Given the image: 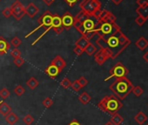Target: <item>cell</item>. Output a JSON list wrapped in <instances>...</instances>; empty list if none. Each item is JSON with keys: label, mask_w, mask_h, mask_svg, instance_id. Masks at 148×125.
<instances>
[{"label": "cell", "mask_w": 148, "mask_h": 125, "mask_svg": "<svg viewBox=\"0 0 148 125\" xmlns=\"http://www.w3.org/2000/svg\"><path fill=\"white\" fill-rule=\"evenodd\" d=\"M96 43L100 49L107 50L112 55V59H115L131 44V40L120 30L107 39H103L99 37L96 39Z\"/></svg>", "instance_id": "6da1fadb"}, {"label": "cell", "mask_w": 148, "mask_h": 125, "mask_svg": "<svg viewBox=\"0 0 148 125\" xmlns=\"http://www.w3.org/2000/svg\"><path fill=\"white\" fill-rule=\"evenodd\" d=\"M132 89L133 84L127 77L116 79L110 85V90L119 100L125 99L126 96L132 91Z\"/></svg>", "instance_id": "7a4b0ae2"}, {"label": "cell", "mask_w": 148, "mask_h": 125, "mask_svg": "<svg viewBox=\"0 0 148 125\" xmlns=\"http://www.w3.org/2000/svg\"><path fill=\"white\" fill-rule=\"evenodd\" d=\"M97 106L102 111L112 115L113 114L118 113V111L123 107V103L114 94H112L104 96L98 103Z\"/></svg>", "instance_id": "3957f363"}, {"label": "cell", "mask_w": 148, "mask_h": 125, "mask_svg": "<svg viewBox=\"0 0 148 125\" xmlns=\"http://www.w3.org/2000/svg\"><path fill=\"white\" fill-rule=\"evenodd\" d=\"M101 6L99 0H82L79 4V7L84 13L97 20H99L101 15Z\"/></svg>", "instance_id": "277c9868"}, {"label": "cell", "mask_w": 148, "mask_h": 125, "mask_svg": "<svg viewBox=\"0 0 148 125\" xmlns=\"http://www.w3.org/2000/svg\"><path fill=\"white\" fill-rule=\"evenodd\" d=\"M120 31V27L116 23H105L99 20L97 21L96 27L94 29V33L103 39H107L109 37Z\"/></svg>", "instance_id": "5b68a950"}, {"label": "cell", "mask_w": 148, "mask_h": 125, "mask_svg": "<svg viewBox=\"0 0 148 125\" xmlns=\"http://www.w3.org/2000/svg\"><path fill=\"white\" fill-rule=\"evenodd\" d=\"M52 18H53V14H51V12H50V11H45L39 18H38V26L37 27V28H35L34 30H32L31 32H29L26 36H25V37L27 38L29 36H31V35H32L34 32H36L37 31H38L39 29H41L42 27L43 28H46V29H48L50 26H51V23H52ZM45 29V30H46Z\"/></svg>", "instance_id": "8992f818"}, {"label": "cell", "mask_w": 148, "mask_h": 125, "mask_svg": "<svg viewBox=\"0 0 148 125\" xmlns=\"http://www.w3.org/2000/svg\"><path fill=\"white\" fill-rule=\"evenodd\" d=\"M128 73H129V71L127 70V68L122 64L121 62H119L111 69L110 76L108 77H106L105 79V81H108L109 79H111L112 77H114L116 79L124 78V77H126Z\"/></svg>", "instance_id": "52a82bcc"}, {"label": "cell", "mask_w": 148, "mask_h": 125, "mask_svg": "<svg viewBox=\"0 0 148 125\" xmlns=\"http://www.w3.org/2000/svg\"><path fill=\"white\" fill-rule=\"evenodd\" d=\"M10 8L12 10V16L14 17V18L16 20L19 21L25 17V8L24 7V5L18 1V0H16V1L12 5V6Z\"/></svg>", "instance_id": "ba28073f"}, {"label": "cell", "mask_w": 148, "mask_h": 125, "mask_svg": "<svg viewBox=\"0 0 148 125\" xmlns=\"http://www.w3.org/2000/svg\"><path fill=\"white\" fill-rule=\"evenodd\" d=\"M109 58H112V55L107 50L99 49L94 54V60L99 65H103L106 61Z\"/></svg>", "instance_id": "9c48e42d"}, {"label": "cell", "mask_w": 148, "mask_h": 125, "mask_svg": "<svg viewBox=\"0 0 148 125\" xmlns=\"http://www.w3.org/2000/svg\"><path fill=\"white\" fill-rule=\"evenodd\" d=\"M62 25V22H61V18H60V16L59 15H58V14H54L53 15V18H52V23H51V26L48 28V29H46L33 43H32V45H34V44H36L47 32H49L50 31V30H51V29H53V28H56V27H58V26H61Z\"/></svg>", "instance_id": "30bf717a"}, {"label": "cell", "mask_w": 148, "mask_h": 125, "mask_svg": "<svg viewBox=\"0 0 148 125\" xmlns=\"http://www.w3.org/2000/svg\"><path fill=\"white\" fill-rule=\"evenodd\" d=\"M61 22H62V26L64 27V30H69L73 25L74 18H73V16L69 12H66L62 16Z\"/></svg>", "instance_id": "8fae6325"}, {"label": "cell", "mask_w": 148, "mask_h": 125, "mask_svg": "<svg viewBox=\"0 0 148 125\" xmlns=\"http://www.w3.org/2000/svg\"><path fill=\"white\" fill-rule=\"evenodd\" d=\"M99 21L105 22V23H116V17L109 11L107 10H102L101 15L99 18Z\"/></svg>", "instance_id": "7c38bea8"}, {"label": "cell", "mask_w": 148, "mask_h": 125, "mask_svg": "<svg viewBox=\"0 0 148 125\" xmlns=\"http://www.w3.org/2000/svg\"><path fill=\"white\" fill-rule=\"evenodd\" d=\"M51 65L56 66V67L59 70V71L61 72V71L66 67V61H65L61 56L58 55V56H56L51 60Z\"/></svg>", "instance_id": "4fadbf2b"}, {"label": "cell", "mask_w": 148, "mask_h": 125, "mask_svg": "<svg viewBox=\"0 0 148 125\" xmlns=\"http://www.w3.org/2000/svg\"><path fill=\"white\" fill-rule=\"evenodd\" d=\"M25 15H27L30 18H33L39 12V8L32 2L29 3V5L25 7Z\"/></svg>", "instance_id": "5bb4252c"}, {"label": "cell", "mask_w": 148, "mask_h": 125, "mask_svg": "<svg viewBox=\"0 0 148 125\" xmlns=\"http://www.w3.org/2000/svg\"><path fill=\"white\" fill-rule=\"evenodd\" d=\"M97 19L93 18H87L85 21L82 22L83 24V27L85 29V31H94L95 27H96V24H97Z\"/></svg>", "instance_id": "9a60e30c"}, {"label": "cell", "mask_w": 148, "mask_h": 125, "mask_svg": "<svg viewBox=\"0 0 148 125\" xmlns=\"http://www.w3.org/2000/svg\"><path fill=\"white\" fill-rule=\"evenodd\" d=\"M44 71H45V73L47 76H49V77H50L51 78H52V79L56 78V77L58 76V74L60 73L59 70H58L56 66H54V65H51V64H50V65H49L47 68H45V70Z\"/></svg>", "instance_id": "2e32d148"}, {"label": "cell", "mask_w": 148, "mask_h": 125, "mask_svg": "<svg viewBox=\"0 0 148 125\" xmlns=\"http://www.w3.org/2000/svg\"><path fill=\"white\" fill-rule=\"evenodd\" d=\"M11 49V43L4 37H0V55H5Z\"/></svg>", "instance_id": "e0dca14e"}, {"label": "cell", "mask_w": 148, "mask_h": 125, "mask_svg": "<svg viewBox=\"0 0 148 125\" xmlns=\"http://www.w3.org/2000/svg\"><path fill=\"white\" fill-rule=\"evenodd\" d=\"M5 119L6 121V122L10 125H14L18 120H19V117L18 115H16L14 112H10L7 115L5 116Z\"/></svg>", "instance_id": "ac0fdd59"}, {"label": "cell", "mask_w": 148, "mask_h": 125, "mask_svg": "<svg viewBox=\"0 0 148 125\" xmlns=\"http://www.w3.org/2000/svg\"><path fill=\"white\" fill-rule=\"evenodd\" d=\"M12 111V107L7 103L2 101L1 103H0V114H1L2 115H4V116H5Z\"/></svg>", "instance_id": "d6986e66"}, {"label": "cell", "mask_w": 148, "mask_h": 125, "mask_svg": "<svg viewBox=\"0 0 148 125\" xmlns=\"http://www.w3.org/2000/svg\"><path fill=\"white\" fill-rule=\"evenodd\" d=\"M135 45L140 50H144L145 49H146L148 47V40L145 37H140L137 40V42L135 43Z\"/></svg>", "instance_id": "ffe728a7"}, {"label": "cell", "mask_w": 148, "mask_h": 125, "mask_svg": "<svg viewBox=\"0 0 148 125\" xmlns=\"http://www.w3.org/2000/svg\"><path fill=\"white\" fill-rule=\"evenodd\" d=\"M147 115L142 112V111H139L135 116H134V120L137 123H138L139 125H143L146 121H147Z\"/></svg>", "instance_id": "44dd1931"}, {"label": "cell", "mask_w": 148, "mask_h": 125, "mask_svg": "<svg viewBox=\"0 0 148 125\" xmlns=\"http://www.w3.org/2000/svg\"><path fill=\"white\" fill-rule=\"evenodd\" d=\"M97 50H98V48H97V46H95L92 43H89L87 45H86V47L84 49V52H86L88 56H93L96 52H97Z\"/></svg>", "instance_id": "7402d4cb"}, {"label": "cell", "mask_w": 148, "mask_h": 125, "mask_svg": "<svg viewBox=\"0 0 148 125\" xmlns=\"http://www.w3.org/2000/svg\"><path fill=\"white\" fill-rule=\"evenodd\" d=\"M79 100L81 103L83 104H87L90 103V101L92 100V96L86 91L82 92L79 96Z\"/></svg>", "instance_id": "603a6c76"}, {"label": "cell", "mask_w": 148, "mask_h": 125, "mask_svg": "<svg viewBox=\"0 0 148 125\" xmlns=\"http://www.w3.org/2000/svg\"><path fill=\"white\" fill-rule=\"evenodd\" d=\"M136 12L138 14V16H141L145 20L148 19V5L143 7H138L136 9Z\"/></svg>", "instance_id": "cb8c5ba5"}, {"label": "cell", "mask_w": 148, "mask_h": 125, "mask_svg": "<svg viewBox=\"0 0 148 125\" xmlns=\"http://www.w3.org/2000/svg\"><path fill=\"white\" fill-rule=\"evenodd\" d=\"M26 85H27L31 90H35V89L39 85V82L36 79V77H32L31 78H29V80H27Z\"/></svg>", "instance_id": "d4e9b609"}, {"label": "cell", "mask_w": 148, "mask_h": 125, "mask_svg": "<svg viewBox=\"0 0 148 125\" xmlns=\"http://www.w3.org/2000/svg\"><path fill=\"white\" fill-rule=\"evenodd\" d=\"M114 125H120L123 122H124V118L118 113L116 114H113L112 115V118H111V121Z\"/></svg>", "instance_id": "484cf974"}, {"label": "cell", "mask_w": 148, "mask_h": 125, "mask_svg": "<svg viewBox=\"0 0 148 125\" xmlns=\"http://www.w3.org/2000/svg\"><path fill=\"white\" fill-rule=\"evenodd\" d=\"M90 43V41H88L87 39H86L83 36H81L76 42H75V45L79 46L82 49H85L86 47V45Z\"/></svg>", "instance_id": "4316f807"}, {"label": "cell", "mask_w": 148, "mask_h": 125, "mask_svg": "<svg viewBox=\"0 0 148 125\" xmlns=\"http://www.w3.org/2000/svg\"><path fill=\"white\" fill-rule=\"evenodd\" d=\"M74 28H75L79 32H80L81 33V35H84L85 34V29H84V27H83V24H82V22H80V21H77V20H74V22H73V25H72Z\"/></svg>", "instance_id": "83f0119b"}, {"label": "cell", "mask_w": 148, "mask_h": 125, "mask_svg": "<svg viewBox=\"0 0 148 125\" xmlns=\"http://www.w3.org/2000/svg\"><path fill=\"white\" fill-rule=\"evenodd\" d=\"M74 18V20H77V21H80V22H83L85 21L87 18H89L86 13H84L82 11H80L78 14H76L75 16L73 17Z\"/></svg>", "instance_id": "f1b7e54d"}, {"label": "cell", "mask_w": 148, "mask_h": 125, "mask_svg": "<svg viewBox=\"0 0 148 125\" xmlns=\"http://www.w3.org/2000/svg\"><path fill=\"white\" fill-rule=\"evenodd\" d=\"M13 92L18 96H21L22 95H24L25 93V89L22 86V85H18L14 88Z\"/></svg>", "instance_id": "f546056e"}, {"label": "cell", "mask_w": 148, "mask_h": 125, "mask_svg": "<svg viewBox=\"0 0 148 125\" xmlns=\"http://www.w3.org/2000/svg\"><path fill=\"white\" fill-rule=\"evenodd\" d=\"M10 95H11L10 90L5 87L1 89V90H0V97H1L3 100H5L6 98H8L10 96Z\"/></svg>", "instance_id": "4dcf8cb0"}, {"label": "cell", "mask_w": 148, "mask_h": 125, "mask_svg": "<svg viewBox=\"0 0 148 125\" xmlns=\"http://www.w3.org/2000/svg\"><path fill=\"white\" fill-rule=\"evenodd\" d=\"M132 92L134 94V96H136L137 97H138V96H140L144 93V90L140 86L137 85V86H133V89H132Z\"/></svg>", "instance_id": "1f68e13d"}, {"label": "cell", "mask_w": 148, "mask_h": 125, "mask_svg": "<svg viewBox=\"0 0 148 125\" xmlns=\"http://www.w3.org/2000/svg\"><path fill=\"white\" fill-rule=\"evenodd\" d=\"M23 122H24L26 125H31V124H32V122H34V117H33L32 115L27 114V115H25L24 116Z\"/></svg>", "instance_id": "d6a6232c"}, {"label": "cell", "mask_w": 148, "mask_h": 125, "mask_svg": "<svg viewBox=\"0 0 148 125\" xmlns=\"http://www.w3.org/2000/svg\"><path fill=\"white\" fill-rule=\"evenodd\" d=\"M71 80L68 78V77H64L61 82H60V85L64 88V89H69L71 87Z\"/></svg>", "instance_id": "836d02e7"}, {"label": "cell", "mask_w": 148, "mask_h": 125, "mask_svg": "<svg viewBox=\"0 0 148 125\" xmlns=\"http://www.w3.org/2000/svg\"><path fill=\"white\" fill-rule=\"evenodd\" d=\"M25 59H24V58H22L21 56L17 57V58H14V59H13V64H14L17 67H21L22 65H25Z\"/></svg>", "instance_id": "e575fe53"}, {"label": "cell", "mask_w": 148, "mask_h": 125, "mask_svg": "<svg viewBox=\"0 0 148 125\" xmlns=\"http://www.w3.org/2000/svg\"><path fill=\"white\" fill-rule=\"evenodd\" d=\"M21 43H22V40L18 37H15L11 40V45H13L14 48H18L19 45H21Z\"/></svg>", "instance_id": "d590c367"}, {"label": "cell", "mask_w": 148, "mask_h": 125, "mask_svg": "<svg viewBox=\"0 0 148 125\" xmlns=\"http://www.w3.org/2000/svg\"><path fill=\"white\" fill-rule=\"evenodd\" d=\"M71 88L74 90V91H76V92H78L79 90H80V89L82 88L81 86H80V84H79V82H78V80H75L74 82H71Z\"/></svg>", "instance_id": "8d00e7d4"}, {"label": "cell", "mask_w": 148, "mask_h": 125, "mask_svg": "<svg viewBox=\"0 0 148 125\" xmlns=\"http://www.w3.org/2000/svg\"><path fill=\"white\" fill-rule=\"evenodd\" d=\"M42 104L45 107V108H50L52 106L53 104V101L50 98V97H45L43 102H42Z\"/></svg>", "instance_id": "74e56055"}, {"label": "cell", "mask_w": 148, "mask_h": 125, "mask_svg": "<svg viewBox=\"0 0 148 125\" xmlns=\"http://www.w3.org/2000/svg\"><path fill=\"white\" fill-rule=\"evenodd\" d=\"M2 14H3V15H4V17H5V18H11V17L12 16V10H11V8H10V7H7V8L4 9V10L2 11Z\"/></svg>", "instance_id": "f35d334b"}, {"label": "cell", "mask_w": 148, "mask_h": 125, "mask_svg": "<svg viewBox=\"0 0 148 125\" xmlns=\"http://www.w3.org/2000/svg\"><path fill=\"white\" fill-rule=\"evenodd\" d=\"M95 35H96V34L94 33V31H86V32H85V34H84V35H82V36H83L86 39H87L88 41H90V40H91V39L95 36Z\"/></svg>", "instance_id": "ab89813d"}, {"label": "cell", "mask_w": 148, "mask_h": 125, "mask_svg": "<svg viewBox=\"0 0 148 125\" xmlns=\"http://www.w3.org/2000/svg\"><path fill=\"white\" fill-rule=\"evenodd\" d=\"M78 80V82H79V84H80V86L82 87V88H84V87H86L88 84H89V82H88V80L86 78V77H80L79 79H77Z\"/></svg>", "instance_id": "60d3db41"}, {"label": "cell", "mask_w": 148, "mask_h": 125, "mask_svg": "<svg viewBox=\"0 0 148 125\" xmlns=\"http://www.w3.org/2000/svg\"><path fill=\"white\" fill-rule=\"evenodd\" d=\"M11 56L13 58H17L21 56V51L18 49V48H14L12 51H11Z\"/></svg>", "instance_id": "b9f144b4"}, {"label": "cell", "mask_w": 148, "mask_h": 125, "mask_svg": "<svg viewBox=\"0 0 148 125\" xmlns=\"http://www.w3.org/2000/svg\"><path fill=\"white\" fill-rule=\"evenodd\" d=\"M145 22H146V20H145L144 18H142L141 16H138L137 18L135 19V23H136L138 26H142Z\"/></svg>", "instance_id": "7bdbcfd3"}, {"label": "cell", "mask_w": 148, "mask_h": 125, "mask_svg": "<svg viewBox=\"0 0 148 125\" xmlns=\"http://www.w3.org/2000/svg\"><path fill=\"white\" fill-rule=\"evenodd\" d=\"M64 1L70 6V7H73L75 5H77L80 0H64Z\"/></svg>", "instance_id": "ee69618b"}, {"label": "cell", "mask_w": 148, "mask_h": 125, "mask_svg": "<svg viewBox=\"0 0 148 125\" xmlns=\"http://www.w3.org/2000/svg\"><path fill=\"white\" fill-rule=\"evenodd\" d=\"M73 52L75 53L77 56H81L84 53V49H82L79 46H75V48H74V50H73Z\"/></svg>", "instance_id": "f6af8a7d"}, {"label": "cell", "mask_w": 148, "mask_h": 125, "mask_svg": "<svg viewBox=\"0 0 148 125\" xmlns=\"http://www.w3.org/2000/svg\"><path fill=\"white\" fill-rule=\"evenodd\" d=\"M136 3L138 5V7H143L148 5V0H137Z\"/></svg>", "instance_id": "bcb514c9"}, {"label": "cell", "mask_w": 148, "mask_h": 125, "mask_svg": "<svg viewBox=\"0 0 148 125\" xmlns=\"http://www.w3.org/2000/svg\"><path fill=\"white\" fill-rule=\"evenodd\" d=\"M64 27L61 25V26H58V27H56V28H53V31H54V32L57 34V35H59V34H61L62 32H63V31H64Z\"/></svg>", "instance_id": "7dc6e473"}, {"label": "cell", "mask_w": 148, "mask_h": 125, "mask_svg": "<svg viewBox=\"0 0 148 125\" xmlns=\"http://www.w3.org/2000/svg\"><path fill=\"white\" fill-rule=\"evenodd\" d=\"M68 125H82L78 120H76V119H73L70 123H68Z\"/></svg>", "instance_id": "c3c4849f"}, {"label": "cell", "mask_w": 148, "mask_h": 125, "mask_svg": "<svg viewBox=\"0 0 148 125\" xmlns=\"http://www.w3.org/2000/svg\"><path fill=\"white\" fill-rule=\"evenodd\" d=\"M55 1V0H43V2L47 5V6H50L53 4V2Z\"/></svg>", "instance_id": "681fc988"}, {"label": "cell", "mask_w": 148, "mask_h": 125, "mask_svg": "<svg viewBox=\"0 0 148 125\" xmlns=\"http://www.w3.org/2000/svg\"><path fill=\"white\" fill-rule=\"evenodd\" d=\"M143 59L147 62V64H148V50L144 54V56H143Z\"/></svg>", "instance_id": "f907efd6"}, {"label": "cell", "mask_w": 148, "mask_h": 125, "mask_svg": "<svg viewBox=\"0 0 148 125\" xmlns=\"http://www.w3.org/2000/svg\"><path fill=\"white\" fill-rule=\"evenodd\" d=\"M112 1L113 4H115L116 5H119L123 1V0H112Z\"/></svg>", "instance_id": "816d5d0a"}, {"label": "cell", "mask_w": 148, "mask_h": 125, "mask_svg": "<svg viewBox=\"0 0 148 125\" xmlns=\"http://www.w3.org/2000/svg\"><path fill=\"white\" fill-rule=\"evenodd\" d=\"M105 125H114V124H113V123H112V122H106V123Z\"/></svg>", "instance_id": "f5cc1de1"}, {"label": "cell", "mask_w": 148, "mask_h": 125, "mask_svg": "<svg viewBox=\"0 0 148 125\" xmlns=\"http://www.w3.org/2000/svg\"><path fill=\"white\" fill-rule=\"evenodd\" d=\"M1 102H2V101H0V103H1Z\"/></svg>", "instance_id": "db71d44e"}, {"label": "cell", "mask_w": 148, "mask_h": 125, "mask_svg": "<svg viewBox=\"0 0 148 125\" xmlns=\"http://www.w3.org/2000/svg\"><path fill=\"white\" fill-rule=\"evenodd\" d=\"M147 125H148V123H147Z\"/></svg>", "instance_id": "11a10c76"}, {"label": "cell", "mask_w": 148, "mask_h": 125, "mask_svg": "<svg viewBox=\"0 0 148 125\" xmlns=\"http://www.w3.org/2000/svg\"><path fill=\"white\" fill-rule=\"evenodd\" d=\"M0 1H1V0H0Z\"/></svg>", "instance_id": "9f6ffc18"}]
</instances>
